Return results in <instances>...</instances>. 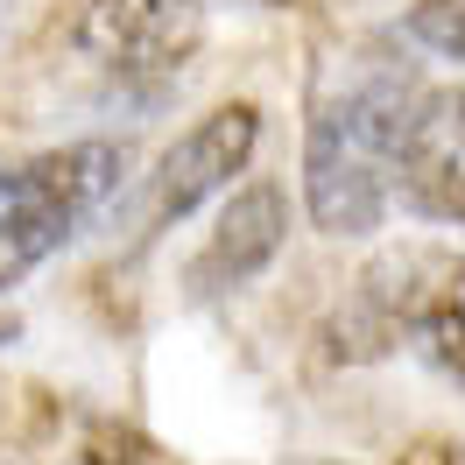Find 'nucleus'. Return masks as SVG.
<instances>
[{
	"label": "nucleus",
	"mask_w": 465,
	"mask_h": 465,
	"mask_svg": "<svg viewBox=\"0 0 465 465\" xmlns=\"http://www.w3.org/2000/svg\"><path fill=\"white\" fill-rule=\"evenodd\" d=\"M409 99H416V78H402L395 64H367L311 106L303 212L318 232L367 240L395 212V142H402Z\"/></svg>",
	"instance_id": "nucleus-1"
},
{
	"label": "nucleus",
	"mask_w": 465,
	"mask_h": 465,
	"mask_svg": "<svg viewBox=\"0 0 465 465\" xmlns=\"http://www.w3.org/2000/svg\"><path fill=\"white\" fill-rule=\"evenodd\" d=\"M127 142H64L0 170V290L29 282L57 247L120 198Z\"/></svg>",
	"instance_id": "nucleus-2"
},
{
	"label": "nucleus",
	"mask_w": 465,
	"mask_h": 465,
	"mask_svg": "<svg viewBox=\"0 0 465 465\" xmlns=\"http://www.w3.org/2000/svg\"><path fill=\"white\" fill-rule=\"evenodd\" d=\"M198 43H204L198 0H85V15L71 22V57L120 106L170 99L176 78L198 57Z\"/></svg>",
	"instance_id": "nucleus-3"
},
{
	"label": "nucleus",
	"mask_w": 465,
	"mask_h": 465,
	"mask_svg": "<svg viewBox=\"0 0 465 465\" xmlns=\"http://www.w3.org/2000/svg\"><path fill=\"white\" fill-rule=\"evenodd\" d=\"M352 331L367 339L360 352H388L402 339H416L423 360H437L451 381H465V262L437 254V247L381 254L360 275Z\"/></svg>",
	"instance_id": "nucleus-4"
},
{
	"label": "nucleus",
	"mask_w": 465,
	"mask_h": 465,
	"mask_svg": "<svg viewBox=\"0 0 465 465\" xmlns=\"http://www.w3.org/2000/svg\"><path fill=\"white\" fill-rule=\"evenodd\" d=\"M254 148H262V106H247V99L212 106L204 120H191L155 155V170L142 176V232H163L176 219H191L198 204L226 198L232 176H247Z\"/></svg>",
	"instance_id": "nucleus-5"
},
{
	"label": "nucleus",
	"mask_w": 465,
	"mask_h": 465,
	"mask_svg": "<svg viewBox=\"0 0 465 465\" xmlns=\"http://www.w3.org/2000/svg\"><path fill=\"white\" fill-rule=\"evenodd\" d=\"M395 198L416 219L465 232V92L459 85H416L395 142Z\"/></svg>",
	"instance_id": "nucleus-6"
},
{
	"label": "nucleus",
	"mask_w": 465,
	"mask_h": 465,
	"mask_svg": "<svg viewBox=\"0 0 465 465\" xmlns=\"http://www.w3.org/2000/svg\"><path fill=\"white\" fill-rule=\"evenodd\" d=\"M282 240H290V198H282V183L275 176H247V183L226 191V204H219V219L204 232V247L191 254L183 282H191V296H232L282 254Z\"/></svg>",
	"instance_id": "nucleus-7"
},
{
	"label": "nucleus",
	"mask_w": 465,
	"mask_h": 465,
	"mask_svg": "<svg viewBox=\"0 0 465 465\" xmlns=\"http://www.w3.org/2000/svg\"><path fill=\"white\" fill-rule=\"evenodd\" d=\"M402 35L444 64H465V0H416L402 15Z\"/></svg>",
	"instance_id": "nucleus-8"
},
{
	"label": "nucleus",
	"mask_w": 465,
	"mask_h": 465,
	"mask_svg": "<svg viewBox=\"0 0 465 465\" xmlns=\"http://www.w3.org/2000/svg\"><path fill=\"white\" fill-rule=\"evenodd\" d=\"M64 465H148V451H142V437H134V430L92 423V430L71 444V459H64Z\"/></svg>",
	"instance_id": "nucleus-9"
},
{
	"label": "nucleus",
	"mask_w": 465,
	"mask_h": 465,
	"mask_svg": "<svg viewBox=\"0 0 465 465\" xmlns=\"http://www.w3.org/2000/svg\"><path fill=\"white\" fill-rule=\"evenodd\" d=\"M7 339H15V318H0V346H7Z\"/></svg>",
	"instance_id": "nucleus-10"
},
{
	"label": "nucleus",
	"mask_w": 465,
	"mask_h": 465,
	"mask_svg": "<svg viewBox=\"0 0 465 465\" xmlns=\"http://www.w3.org/2000/svg\"><path fill=\"white\" fill-rule=\"evenodd\" d=\"M254 7H290V0H254Z\"/></svg>",
	"instance_id": "nucleus-11"
}]
</instances>
